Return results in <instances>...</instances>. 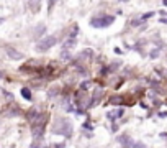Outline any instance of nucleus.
Returning a JSON list of instances; mask_svg holds the SVG:
<instances>
[{
  "mask_svg": "<svg viewBox=\"0 0 167 148\" xmlns=\"http://www.w3.org/2000/svg\"><path fill=\"white\" fill-rule=\"evenodd\" d=\"M53 132L56 135H64V137L69 138L72 135V123L67 119H61V120L56 122V125L53 127Z\"/></svg>",
  "mask_w": 167,
  "mask_h": 148,
  "instance_id": "nucleus-1",
  "label": "nucleus"
},
{
  "mask_svg": "<svg viewBox=\"0 0 167 148\" xmlns=\"http://www.w3.org/2000/svg\"><path fill=\"white\" fill-rule=\"evenodd\" d=\"M113 21H115V17H112V15H103V17H94L90 20V25L94 28H107Z\"/></svg>",
  "mask_w": 167,
  "mask_h": 148,
  "instance_id": "nucleus-2",
  "label": "nucleus"
},
{
  "mask_svg": "<svg viewBox=\"0 0 167 148\" xmlns=\"http://www.w3.org/2000/svg\"><path fill=\"white\" fill-rule=\"evenodd\" d=\"M56 43H57V38H56V36H46V38H43V40L38 41V45H36V51L44 53V51H48L49 48H53Z\"/></svg>",
  "mask_w": 167,
  "mask_h": 148,
  "instance_id": "nucleus-3",
  "label": "nucleus"
},
{
  "mask_svg": "<svg viewBox=\"0 0 167 148\" xmlns=\"http://www.w3.org/2000/svg\"><path fill=\"white\" fill-rule=\"evenodd\" d=\"M102 92H103V89L102 87H95L94 89V94H92V101H90V107H95L102 99Z\"/></svg>",
  "mask_w": 167,
  "mask_h": 148,
  "instance_id": "nucleus-4",
  "label": "nucleus"
},
{
  "mask_svg": "<svg viewBox=\"0 0 167 148\" xmlns=\"http://www.w3.org/2000/svg\"><path fill=\"white\" fill-rule=\"evenodd\" d=\"M116 141L121 143V147H123V148H131V147H133V141H131V138H129V135H126V133L116 137Z\"/></svg>",
  "mask_w": 167,
  "mask_h": 148,
  "instance_id": "nucleus-5",
  "label": "nucleus"
},
{
  "mask_svg": "<svg viewBox=\"0 0 167 148\" xmlns=\"http://www.w3.org/2000/svg\"><path fill=\"white\" fill-rule=\"evenodd\" d=\"M5 51H7V54L12 59H21V58H23V54H21L20 51H17V49H13V48H10V46L5 48Z\"/></svg>",
  "mask_w": 167,
  "mask_h": 148,
  "instance_id": "nucleus-6",
  "label": "nucleus"
},
{
  "mask_svg": "<svg viewBox=\"0 0 167 148\" xmlns=\"http://www.w3.org/2000/svg\"><path fill=\"white\" fill-rule=\"evenodd\" d=\"M41 3V0H30V8H31V12H34V13H36V12H40V5Z\"/></svg>",
  "mask_w": 167,
  "mask_h": 148,
  "instance_id": "nucleus-7",
  "label": "nucleus"
},
{
  "mask_svg": "<svg viewBox=\"0 0 167 148\" xmlns=\"http://www.w3.org/2000/svg\"><path fill=\"white\" fill-rule=\"evenodd\" d=\"M74 45H75V38H71V36H69L66 40V43H64V49H71Z\"/></svg>",
  "mask_w": 167,
  "mask_h": 148,
  "instance_id": "nucleus-8",
  "label": "nucleus"
},
{
  "mask_svg": "<svg viewBox=\"0 0 167 148\" xmlns=\"http://www.w3.org/2000/svg\"><path fill=\"white\" fill-rule=\"evenodd\" d=\"M21 95H23V99L31 101V91H30L28 87H23V89H21Z\"/></svg>",
  "mask_w": 167,
  "mask_h": 148,
  "instance_id": "nucleus-9",
  "label": "nucleus"
},
{
  "mask_svg": "<svg viewBox=\"0 0 167 148\" xmlns=\"http://www.w3.org/2000/svg\"><path fill=\"white\" fill-rule=\"evenodd\" d=\"M123 112H125L123 109H118V110H115V112H110V114H108V119H116V117H121Z\"/></svg>",
  "mask_w": 167,
  "mask_h": 148,
  "instance_id": "nucleus-10",
  "label": "nucleus"
},
{
  "mask_svg": "<svg viewBox=\"0 0 167 148\" xmlns=\"http://www.w3.org/2000/svg\"><path fill=\"white\" fill-rule=\"evenodd\" d=\"M151 17H154V12H147V13H143L139 20H141V21H144V20H147V18H151Z\"/></svg>",
  "mask_w": 167,
  "mask_h": 148,
  "instance_id": "nucleus-11",
  "label": "nucleus"
},
{
  "mask_svg": "<svg viewBox=\"0 0 167 148\" xmlns=\"http://www.w3.org/2000/svg\"><path fill=\"white\" fill-rule=\"evenodd\" d=\"M41 33H44V25H40V27H36V36H38V35H41Z\"/></svg>",
  "mask_w": 167,
  "mask_h": 148,
  "instance_id": "nucleus-12",
  "label": "nucleus"
},
{
  "mask_svg": "<svg viewBox=\"0 0 167 148\" xmlns=\"http://www.w3.org/2000/svg\"><path fill=\"white\" fill-rule=\"evenodd\" d=\"M133 148H146V145H144V143H141V141H134Z\"/></svg>",
  "mask_w": 167,
  "mask_h": 148,
  "instance_id": "nucleus-13",
  "label": "nucleus"
},
{
  "mask_svg": "<svg viewBox=\"0 0 167 148\" xmlns=\"http://www.w3.org/2000/svg\"><path fill=\"white\" fill-rule=\"evenodd\" d=\"M149 56H151V58H157V56H159V51H157V49H154V51H151Z\"/></svg>",
  "mask_w": 167,
  "mask_h": 148,
  "instance_id": "nucleus-14",
  "label": "nucleus"
},
{
  "mask_svg": "<svg viewBox=\"0 0 167 148\" xmlns=\"http://www.w3.org/2000/svg\"><path fill=\"white\" fill-rule=\"evenodd\" d=\"M56 2H57V0H48V5H49V10H51V8L54 7V3H56Z\"/></svg>",
  "mask_w": 167,
  "mask_h": 148,
  "instance_id": "nucleus-15",
  "label": "nucleus"
},
{
  "mask_svg": "<svg viewBox=\"0 0 167 148\" xmlns=\"http://www.w3.org/2000/svg\"><path fill=\"white\" fill-rule=\"evenodd\" d=\"M164 17H167V15H166V13H164ZM159 21H160V23H167V18H160V20H159Z\"/></svg>",
  "mask_w": 167,
  "mask_h": 148,
  "instance_id": "nucleus-16",
  "label": "nucleus"
},
{
  "mask_svg": "<svg viewBox=\"0 0 167 148\" xmlns=\"http://www.w3.org/2000/svg\"><path fill=\"white\" fill-rule=\"evenodd\" d=\"M162 5H164V7H167V0H162Z\"/></svg>",
  "mask_w": 167,
  "mask_h": 148,
  "instance_id": "nucleus-17",
  "label": "nucleus"
},
{
  "mask_svg": "<svg viewBox=\"0 0 167 148\" xmlns=\"http://www.w3.org/2000/svg\"><path fill=\"white\" fill-rule=\"evenodd\" d=\"M0 79H2V73H0Z\"/></svg>",
  "mask_w": 167,
  "mask_h": 148,
  "instance_id": "nucleus-18",
  "label": "nucleus"
}]
</instances>
